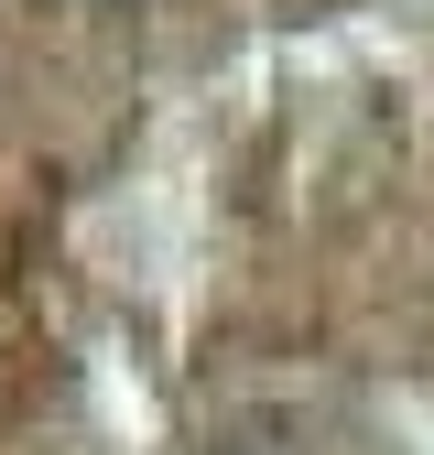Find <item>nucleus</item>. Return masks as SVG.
Returning <instances> with one entry per match:
<instances>
[{
    "label": "nucleus",
    "instance_id": "obj_1",
    "mask_svg": "<svg viewBox=\"0 0 434 455\" xmlns=\"http://www.w3.org/2000/svg\"><path fill=\"white\" fill-rule=\"evenodd\" d=\"M108 12H120V0H108Z\"/></svg>",
    "mask_w": 434,
    "mask_h": 455
}]
</instances>
